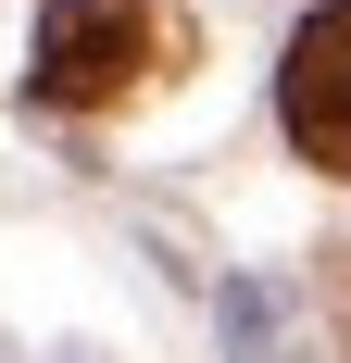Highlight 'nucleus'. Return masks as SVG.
<instances>
[{"label": "nucleus", "instance_id": "nucleus-2", "mask_svg": "<svg viewBox=\"0 0 351 363\" xmlns=\"http://www.w3.org/2000/svg\"><path fill=\"white\" fill-rule=\"evenodd\" d=\"M276 113H288V150L314 176H351V0L301 13V38L276 63Z\"/></svg>", "mask_w": 351, "mask_h": 363}, {"label": "nucleus", "instance_id": "nucleus-1", "mask_svg": "<svg viewBox=\"0 0 351 363\" xmlns=\"http://www.w3.org/2000/svg\"><path fill=\"white\" fill-rule=\"evenodd\" d=\"M163 50H176V13H163V0H50V13H38L26 88L50 113H101V101H126Z\"/></svg>", "mask_w": 351, "mask_h": 363}, {"label": "nucleus", "instance_id": "nucleus-3", "mask_svg": "<svg viewBox=\"0 0 351 363\" xmlns=\"http://www.w3.org/2000/svg\"><path fill=\"white\" fill-rule=\"evenodd\" d=\"M226 351H239V363H276V301L251 289V276L226 289Z\"/></svg>", "mask_w": 351, "mask_h": 363}]
</instances>
